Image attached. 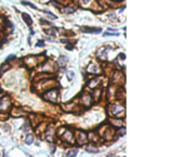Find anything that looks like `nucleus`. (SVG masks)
I'll return each mask as SVG.
<instances>
[{
    "label": "nucleus",
    "instance_id": "9d476101",
    "mask_svg": "<svg viewBox=\"0 0 188 157\" xmlns=\"http://www.w3.org/2000/svg\"><path fill=\"white\" fill-rule=\"evenodd\" d=\"M113 34H114V35H119V33H104L105 36H107V35H113Z\"/></svg>",
    "mask_w": 188,
    "mask_h": 157
},
{
    "label": "nucleus",
    "instance_id": "ddd939ff",
    "mask_svg": "<svg viewBox=\"0 0 188 157\" xmlns=\"http://www.w3.org/2000/svg\"><path fill=\"white\" fill-rule=\"evenodd\" d=\"M0 97H1V95H0Z\"/></svg>",
    "mask_w": 188,
    "mask_h": 157
},
{
    "label": "nucleus",
    "instance_id": "f257e3e1",
    "mask_svg": "<svg viewBox=\"0 0 188 157\" xmlns=\"http://www.w3.org/2000/svg\"><path fill=\"white\" fill-rule=\"evenodd\" d=\"M112 109H114V112L112 111V113L110 114H119V113H123L124 112V107L123 106H119V104H113V107H112Z\"/></svg>",
    "mask_w": 188,
    "mask_h": 157
},
{
    "label": "nucleus",
    "instance_id": "f03ea898",
    "mask_svg": "<svg viewBox=\"0 0 188 157\" xmlns=\"http://www.w3.org/2000/svg\"><path fill=\"white\" fill-rule=\"evenodd\" d=\"M82 29H83V31H87V33H100L102 31L100 28H87V27H84Z\"/></svg>",
    "mask_w": 188,
    "mask_h": 157
},
{
    "label": "nucleus",
    "instance_id": "f8f14e48",
    "mask_svg": "<svg viewBox=\"0 0 188 157\" xmlns=\"http://www.w3.org/2000/svg\"><path fill=\"white\" fill-rule=\"evenodd\" d=\"M0 47H1V44H0Z\"/></svg>",
    "mask_w": 188,
    "mask_h": 157
},
{
    "label": "nucleus",
    "instance_id": "1a4fd4ad",
    "mask_svg": "<svg viewBox=\"0 0 188 157\" xmlns=\"http://www.w3.org/2000/svg\"><path fill=\"white\" fill-rule=\"evenodd\" d=\"M36 47H44V42L39 40V42H38V44H36Z\"/></svg>",
    "mask_w": 188,
    "mask_h": 157
},
{
    "label": "nucleus",
    "instance_id": "20e7f679",
    "mask_svg": "<svg viewBox=\"0 0 188 157\" xmlns=\"http://www.w3.org/2000/svg\"><path fill=\"white\" fill-rule=\"evenodd\" d=\"M50 93H51L50 97L48 95V97H44V98H45V99H48V101H55L56 97H58V92H56V91H51Z\"/></svg>",
    "mask_w": 188,
    "mask_h": 157
},
{
    "label": "nucleus",
    "instance_id": "0eeeda50",
    "mask_svg": "<svg viewBox=\"0 0 188 157\" xmlns=\"http://www.w3.org/2000/svg\"><path fill=\"white\" fill-rule=\"evenodd\" d=\"M65 62H67V57H60V59H59V64L64 67V65L67 64Z\"/></svg>",
    "mask_w": 188,
    "mask_h": 157
},
{
    "label": "nucleus",
    "instance_id": "9b49d317",
    "mask_svg": "<svg viewBox=\"0 0 188 157\" xmlns=\"http://www.w3.org/2000/svg\"><path fill=\"white\" fill-rule=\"evenodd\" d=\"M124 132H125V128H123V129H120V133H119V134H124Z\"/></svg>",
    "mask_w": 188,
    "mask_h": 157
},
{
    "label": "nucleus",
    "instance_id": "7ed1b4c3",
    "mask_svg": "<svg viewBox=\"0 0 188 157\" xmlns=\"http://www.w3.org/2000/svg\"><path fill=\"white\" fill-rule=\"evenodd\" d=\"M22 16H23V19L25 20V23H26V25L28 27H31V23H33V20H31V18L28 15V14H25V13H23L22 14Z\"/></svg>",
    "mask_w": 188,
    "mask_h": 157
},
{
    "label": "nucleus",
    "instance_id": "6e6552de",
    "mask_svg": "<svg viewBox=\"0 0 188 157\" xmlns=\"http://www.w3.org/2000/svg\"><path fill=\"white\" fill-rule=\"evenodd\" d=\"M75 155H77V150H73V151H70L67 156H75Z\"/></svg>",
    "mask_w": 188,
    "mask_h": 157
},
{
    "label": "nucleus",
    "instance_id": "39448f33",
    "mask_svg": "<svg viewBox=\"0 0 188 157\" xmlns=\"http://www.w3.org/2000/svg\"><path fill=\"white\" fill-rule=\"evenodd\" d=\"M6 106H9V101L5 98L4 101L0 102V109H5V108H6Z\"/></svg>",
    "mask_w": 188,
    "mask_h": 157
},
{
    "label": "nucleus",
    "instance_id": "423d86ee",
    "mask_svg": "<svg viewBox=\"0 0 188 157\" xmlns=\"http://www.w3.org/2000/svg\"><path fill=\"white\" fill-rule=\"evenodd\" d=\"M33 141H34V137H33V134H28V136H26V140H25V142H26L28 145H31V143H33Z\"/></svg>",
    "mask_w": 188,
    "mask_h": 157
}]
</instances>
